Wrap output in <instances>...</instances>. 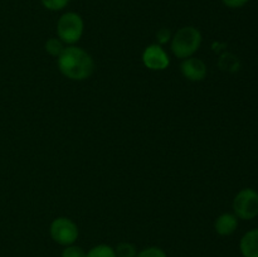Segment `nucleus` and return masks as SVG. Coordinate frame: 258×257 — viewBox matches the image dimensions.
I'll list each match as a JSON object with an SVG mask.
<instances>
[{
	"mask_svg": "<svg viewBox=\"0 0 258 257\" xmlns=\"http://www.w3.org/2000/svg\"><path fill=\"white\" fill-rule=\"evenodd\" d=\"M143 63L150 71H164L170 65L168 53L158 43L148 45L143 52Z\"/></svg>",
	"mask_w": 258,
	"mask_h": 257,
	"instance_id": "nucleus-6",
	"label": "nucleus"
},
{
	"mask_svg": "<svg viewBox=\"0 0 258 257\" xmlns=\"http://www.w3.org/2000/svg\"><path fill=\"white\" fill-rule=\"evenodd\" d=\"M58 70L71 81H85L95 71L92 55L77 45H67L58 57Z\"/></svg>",
	"mask_w": 258,
	"mask_h": 257,
	"instance_id": "nucleus-1",
	"label": "nucleus"
},
{
	"mask_svg": "<svg viewBox=\"0 0 258 257\" xmlns=\"http://www.w3.org/2000/svg\"><path fill=\"white\" fill-rule=\"evenodd\" d=\"M115 253L116 257H136L138 249H136L135 244L130 243V242H121L116 246Z\"/></svg>",
	"mask_w": 258,
	"mask_h": 257,
	"instance_id": "nucleus-12",
	"label": "nucleus"
},
{
	"mask_svg": "<svg viewBox=\"0 0 258 257\" xmlns=\"http://www.w3.org/2000/svg\"><path fill=\"white\" fill-rule=\"evenodd\" d=\"M136 257H168V256H166L165 251H164L163 248H160V247L150 246L141 249L140 252H138Z\"/></svg>",
	"mask_w": 258,
	"mask_h": 257,
	"instance_id": "nucleus-14",
	"label": "nucleus"
},
{
	"mask_svg": "<svg viewBox=\"0 0 258 257\" xmlns=\"http://www.w3.org/2000/svg\"><path fill=\"white\" fill-rule=\"evenodd\" d=\"M203 37L198 28L193 25H186L176 30L175 34L171 37L170 48L173 54L176 58L185 59L193 57L201 48Z\"/></svg>",
	"mask_w": 258,
	"mask_h": 257,
	"instance_id": "nucleus-2",
	"label": "nucleus"
},
{
	"mask_svg": "<svg viewBox=\"0 0 258 257\" xmlns=\"http://www.w3.org/2000/svg\"><path fill=\"white\" fill-rule=\"evenodd\" d=\"M44 48H45V52H47L48 54L52 55V57L58 58L60 55V53L63 52V49L66 48V45L64 43L57 37V38H49V39L45 42Z\"/></svg>",
	"mask_w": 258,
	"mask_h": 257,
	"instance_id": "nucleus-11",
	"label": "nucleus"
},
{
	"mask_svg": "<svg viewBox=\"0 0 258 257\" xmlns=\"http://www.w3.org/2000/svg\"><path fill=\"white\" fill-rule=\"evenodd\" d=\"M181 75L191 82H199L207 77V65L197 57H189L183 59L180 65Z\"/></svg>",
	"mask_w": 258,
	"mask_h": 257,
	"instance_id": "nucleus-7",
	"label": "nucleus"
},
{
	"mask_svg": "<svg viewBox=\"0 0 258 257\" xmlns=\"http://www.w3.org/2000/svg\"><path fill=\"white\" fill-rule=\"evenodd\" d=\"M62 257H86V252L83 251L82 247L70 244V246H66L62 251Z\"/></svg>",
	"mask_w": 258,
	"mask_h": 257,
	"instance_id": "nucleus-15",
	"label": "nucleus"
},
{
	"mask_svg": "<svg viewBox=\"0 0 258 257\" xmlns=\"http://www.w3.org/2000/svg\"><path fill=\"white\" fill-rule=\"evenodd\" d=\"M49 234L55 243L66 247L70 244H75L80 236V231H78L77 224L71 218L57 217L50 223Z\"/></svg>",
	"mask_w": 258,
	"mask_h": 257,
	"instance_id": "nucleus-5",
	"label": "nucleus"
},
{
	"mask_svg": "<svg viewBox=\"0 0 258 257\" xmlns=\"http://www.w3.org/2000/svg\"><path fill=\"white\" fill-rule=\"evenodd\" d=\"M40 3L47 10L59 12V10H63L70 4V0H40Z\"/></svg>",
	"mask_w": 258,
	"mask_h": 257,
	"instance_id": "nucleus-13",
	"label": "nucleus"
},
{
	"mask_svg": "<svg viewBox=\"0 0 258 257\" xmlns=\"http://www.w3.org/2000/svg\"><path fill=\"white\" fill-rule=\"evenodd\" d=\"M239 251L243 257H258V228L251 229L242 236Z\"/></svg>",
	"mask_w": 258,
	"mask_h": 257,
	"instance_id": "nucleus-9",
	"label": "nucleus"
},
{
	"mask_svg": "<svg viewBox=\"0 0 258 257\" xmlns=\"http://www.w3.org/2000/svg\"><path fill=\"white\" fill-rule=\"evenodd\" d=\"M238 217L234 213H222L214 222V231L222 237L232 236L238 228Z\"/></svg>",
	"mask_w": 258,
	"mask_h": 257,
	"instance_id": "nucleus-8",
	"label": "nucleus"
},
{
	"mask_svg": "<svg viewBox=\"0 0 258 257\" xmlns=\"http://www.w3.org/2000/svg\"><path fill=\"white\" fill-rule=\"evenodd\" d=\"M86 257H116L115 248L105 243L97 244L86 252Z\"/></svg>",
	"mask_w": 258,
	"mask_h": 257,
	"instance_id": "nucleus-10",
	"label": "nucleus"
},
{
	"mask_svg": "<svg viewBox=\"0 0 258 257\" xmlns=\"http://www.w3.org/2000/svg\"><path fill=\"white\" fill-rule=\"evenodd\" d=\"M85 30V23L78 13L67 12L57 22V35L64 44L75 45L80 42Z\"/></svg>",
	"mask_w": 258,
	"mask_h": 257,
	"instance_id": "nucleus-3",
	"label": "nucleus"
},
{
	"mask_svg": "<svg viewBox=\"0 0 258 257\" xmlns=\"http://www.w3.org/2000/svg\"><path fill=\"white\" fill-rule=\"evenodd\" d=\"M232 206L238 219H254L258 216V191L253 188L241 189L234 197Z\"/></svg>",
	"mask_w": 258,
	"mask_h": 257,
	"instance_id": "nucleus-4",
	"label": "nucleus"
},
{
	"mask_svg": "<svg viewBox=\"0 0 258 257\" xmlns=\"http://www.w3.org/2000/svg\"><path fill=\"white\" fill-rule=\"evenodd\" d=\"M171 32L168 29V28H161V29L158 30L156 33V40H158L159 45H164L166 43H169L171 40Z\"/></svg>",
	"mask_w": 258,
	"mask_h": 257,
	"instance_id": "nucleus-16",
	"label": "nucleus"
},
{
	"mask_svg": "<svg viewBox=\"0 0 258 257\" xmlns=\"http://www.w3.org/2000/svg\"><path fill=\"white\" fill-rule=\"evenodd\" d=\"M248 2L249 0H222V3L227 8H229V9H239V8H243Z\"/></svg>",
	"mask_w": 258,
	"mask_h": 257,
	"instance_id": "nucleus-17",
	"label": "nucleus"
}]
</instances>
